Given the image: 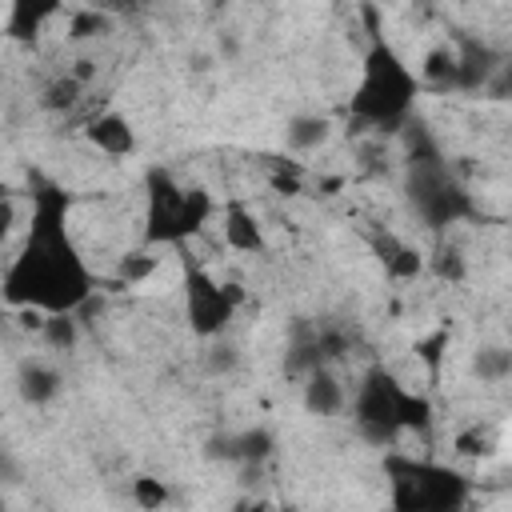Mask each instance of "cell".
Segmentation results:
<instances>
[{
    "mask_svg": "<svg viewBox=\"0 0 512 512\" xmlns=\"http://www.w3.org/2000/svg\"><path fill=\"white\" fill-rule=\"evenodd\" d=\"M284 136H288V148H296V152H312V148H320V144L328 140V120L316 116V112H300V116L288 120Z\"/></svg>",
    "mask_w": 512,
    "mask_h": 512,
    "instance_id": "cell-13",
    "label": "cell"
},
{
    "mask_svg": "<svg viewBox=\"0 0 512 512\" xmlns=\"http://www.w3.org/2000/svg\"><path fill=\"white\" fill-rule=\"evenodd\" d=\"M12 220H16V204H12V196H4V200H0V232H4V236L12 232Z\"/></svg>",
    "mask_w": 512,
    "mask_h": 512,
    "instance_id": "cell-35",
    "label": "cell"
},
{
    "mask_svg": "<svg viewBox=\"0 0 512 512\" xmlns=\"http://www.w3.org/2000/svg\"><path fill=\"white\" fill-rule=\"evenodd\" d=\"M84 136H88V144H96V148L108 152V156H128V152H136V128H132L128 116H120V112H100V116H92L88 128H84Z\"/></svg>",
    "mask_w": 512,
    "mask_h": 512,
    "instance_id": "cell-8",
    "label": "cell"
},
{
    "mask_svg": "<svg viewBox=\"0 0 512 512\" xmlns=\"http://www.w3.org/2000/svg\"><path fill=\"white\" fill-rule=\"evenodd\" d=\"M40 336L48 340V348L68 352V348L76 344V336H80V320H76V312H48V320H44V332H40Z\"/></svg>",
    "mask_w": 512,
    "mask_h": 512,
    "instance_id": "cell-17",
    "label": "cell"
},
{
    "mask_svg": "<svg viewBox=\"0 0 512 512\" xmlns=\"http://www.w3.org/2000/svg\"><path fill=\"white\" fill-rule=\"evenodd\" d=\"M412 204H416V212H420L428 224H436V228H444V224H452V220H460V216L472 212L468 192L448 180L440 156L412 164Z\"/></svg>",
    "mask_w": 512,
    "mask_h": 512,
    "instance_id": "cell-5",
    "label": "cell"
},
{
    "mask_svg": "<svg viewBox=\"0 0 512 512\" xmlns=\"http://www.w3.org/2000/svg\"><path fill=\"white\" fill-rule=\"evenodd\" d=\"M236 512H280V508H276L268 496H248V500L236 504Z\"/></svg>",
    "mask_w": 512,
    "mask_h": 512,
    "instance_id": "cell-33",
    "label": "cell"
},
{
    "mask_svg": "<svg viewBox=\"0 0 512 512\" xmlns=\"http://www.w3.org/2000/svg\"><path fill=\"white\" fill-rule=\"evenodd\" d=\"M428 428H432V400L404 388V400H400V432H428Z\"/></svg>",
    "mask_w": 512,
    "mask_h": 512,
    "instance_id": "cell-19",
    "label": "cell"
},
{
    "mask_svg": "<svg viewBox=\"0 0 512 512\" xmlns=\"http://www.w3.org/2000/svg\"><path fill=\"white\" fill-rule=\"evenodd\" d=\"M80 92H84V84L76 80V76H56L48 88H44V96H40V104L48 108V112H64V108H72L76 100H80Z\"/></svg>",
    "mask_w": 512,
    "mask_h": 512,
    "instance_id": "cell-20",
    "label": "cell"
},
{
    "mask_svg": "<svg viewBox=\"0 0 512 512\" xmlns=\"http://www.w3.org/2000/svg\"><path fill=\"white\" fill-rule=\"evenodd\" d=\"M384 272H388L392 280H412V276H420V272H424V256H420L412 244H404V248L384 264Z\"/></svg>",
    "mask_w": 512,
    "mask_h": 512,
    "instance_id": "cell-25",
    "label": "cell"
},
{
    "mask_svg": "<svg viewBox=\"0 0 512 512\" xmlns=\"http://www.w3.org/2000/svg\"><path fill=\"white\" fill-rule=\"evenodd\" d=\"M108 28H112V20H108L104 8H76L68 16V40H96Z\"/></svg>",
    "mask_w": 512,
    "mask_h": 512,
    "instance_id": "cell-18",
    "label": "cell"
},
{
    "mask_svg": "<svg viewBox=\"0 0 512 512\" xmlns=\"http://www.w3.org/2000/svg\"><path fill=\"white\" fill-rule=\"evenodd\" d=\"M444 352H448V328H432L428 336H420V340H416V356L424 360V368H428L432 376L440 372Z\"/></svg>",
    "mask_w": 512,
    "mask_h": 512,
    "instance_id": "cell-23",
    "label": "cell"
},
{
    "mask_svg": "<svg viewBox=\"0 0 512 512\" xmlns=\"http://www.w3.org/2000/svg\"><path fill=\"white\" fill-rule=\"evenodd\" d=\"M212 216V196L204 188H188V232H200Z\"/></svg>",
    "mask_w": 512,
    "mask_h": 512,
    "instance_id": "cell-29",
    "label": "cell"
},
{
    "mask_svg": "<svg viewBox=\"0 0 512 512\" xmlns=\"http://www.w3.org/2000/svg\"><path fill=\"white\" fill-rule=\"evenodd\" d=\"M152 272H156V256L132 252V256L120 260V280H124V284H140V280H148Z\"/></svg>",
    "mask_w": 512,
    "mask_h": 512,
    "instance_id": "cell-28",
    "label": "cell"
},
{
    "mask_svg": "<svg viewBox=\"0 0 512 512\" xmlns=\"http://www.w3.org/2000/svg\"><path fill=\"white\" fill-rule=\"evenodd\" d=\"M268 452H272V436H268L264 428L236 432V460H240V464H260Z\"/></svg>",
    "mask_w": 512,
    "mask_h": 512,
    "instance_id": "cell-21",
    "label": "cell"
},
{
    "mask_svg": "<svg viewBox=\"0 0 512 512\" xmlns=\"http://www.w3.org/2000/svg\"><path fill=\"white\" fill-rule=\"evenodd\" d=\"M400 248H404V240H396L392 232H372V252L380 256V264H388Z\"/></svg>",
    "mask_w": 512,
    "mask_h": 512,
    "instance_id": "cell-31",
    "label": "cell"
},
{
    "mask_svg": "<svg viewBox=\"0 0 512 512\" xmlns=\"http://www.w3.org/2000/svg\"><path fill=\"white\" fill-rule=\"evenodd\" d=\"M412 100H416V76L408 72V64L396 56L392 44L372 40L360 84L352 92V120L364 128L392 132L412 112Z\"/></svg>",
    "mask_w": 512,
    "mask_h": 512,
    "instance_id": "cell-2",
    "label": "cell"
},
{
    "mask_svg": "<svg viewBox=\"0 0 512 512\" xmlns=\"http://www.w3.org/2000/svg\"><path fill=\"white\" fill-rule=\"evenodd\" d=\"M488 96L492 100H512V56L500 60V68H496V76L488 84Z\"/></svg>",
    "mask_w": 512,
    "mask_h": 512,
    "instance_id": "cell-30",
    "label": "cell"
},
{
    "mask_svg": "<svg viewBox=\"0 0 512 512\" xmlns=\"http://www.w3.org/2000/svg\"><path fill=\"white\" fill-rule=\"evenodd\" d=\"M64 212H68V196L60 188L36 192L32 232L20 248V256L4 272L8 308L76 312L92 296V276L64 232Z\"/></svg>",
    "mask_w": 512,
    "mask_h": 512,
    "instance_id": "cell-1",
    "label": "cell"
},
{
    "mask_svg": "<svg viewBox=\"0 0 512 512\" xmlns=\"http://www.w3.org/2000/svg\"><path fill=\"white\" fill-rule=\"evenodd\" d=\"M184 312H188V328L196 336L212 340L228 328V320L236 316V304H232V296L220 280H212L204 268H188V276H184Z\"/></svg>",
    "mask_w": 512,
    "mask_h": 512,
    "instance_id": "cell-7",
    "label": "cell"
},
{
    "mask_svg": "<svg viewBox=\"0 0 512 512\" xmlns=\"http://www.w3.org/2000/svg\"><path fill=\"white\" fill-rule=\"evenodd\" d=\"M304 408L312 416H336L344 408V384L328 372V368H316L304 376Z\"/></svg>",
    "mask_w": 512,
    "mask_h": 512,
    "instance_id": "cell-11",
    "label": "cell"
},
{
    "mask_svg": "<svg viewBox=\"0 0 512 512\" xmlns=\"http://www.w3.org/2000/svg\"><path fill=\"white\" fill-rule=\"evenodd\" d=\"M400 400H404V388L388 376V372H368L360 392H356V428L364 440L372 444H392L400 436Z\"/></svg>",
    "mask_w": 512,
    "mask_h": 512,
    "instance_id": "cell-4",
    "label": "cell"
},
{
    "mask_svg": "<svg viewBox=\"0 0 512 512\" xmlns=\"http://www.w3.org/2000/svg\"><path fill=\"white\" fill-rule=\"evenodd\" d=\"M472 372H476L484 384H496V380L512 376V348H504V344H484V348L472 356Z\"/></svg>",
    "mask_w": 512,
    "mask_h": 512,
    "instance_id": "cell-15",
    "label": "cell"
},
{
    "mask_svg": "<svg viewBox=\"0 0 512 512\" xmlns=\"http://www.w3.org/2000/svg\"><path fill=\"white\" fill-rule=\"evenodd\" d=\"M432 272L440 276V280H464V256H460V248H452V244H440L436 248V256H432Z\"/></svg>",
    "mask_w": 512,
    "mask_h": 512,
    "instance_id": "cell-26",
    "label": "cell"
},
{
    "mask_svg": "<svg viewBox=\"0 0 512 512\" xmlns=\"http://www.w3.org/2000/svg\"><path fill=\"white\" fill-rule=\"evenodd\" d=\"M16 384H20V396L28 400V404H48V400H56V392H60V372L56 368H48V364H24L20 368V376H16Z\"/></svg>",
    "mask_w": 512,
    "mask_h": 512,
    "instance_id": "cell-12",
    "label": "cell"
},
{
    "mask_svg": "<svg viewBox=\"0 0 512 512\" xmlns=\"http://www.w3.org/2000/svg\"><path fill=\"white\" fill-rule=\"evenodd\" d=\"M384 472L392 484V512H464L468 508V480L456 468L388 452Z\"/></svg>",
    "mask_w": 512,
    "mask_h": 512,
    "instance_id": "cell-3",
    "label": "cell"
},
{
    "mask_svg": "<svg viewBox=\"0 0 512 512\" xmlns=\"http://www.w3.org/2000/svg\"><path fill=\"white\" fill-rule=\"evenodd\" d=\"M460 64H456V48H432L420 64V80L432 88H456Z\"/></svg>",
    "mask_w": 512,
    "mask_h": 512,
    "instance_id": "cell-14",
    "label": "cell"
},
{
    "mask_svg": "<svg viewBox=\"0 0 512 512\" xmlns=\"http://www.w3.org/2000/svg\"><path fill=\"white\" fill-rule=\"evenodd\" d=\"M268 184H272L280 196H296V192H300V168H296V164H288V160H272Z\"/></svg>",
    "mask_w": 512,
    "mask_h": 512,
    "instance_id": "cell-27",
    "label": "cell"
},
{
    "mask_svg": "<svg viewBox=\"0 0 512 512\" xmlns=\"http://www.w3.org/2000/svg\"><path fill=\"white\" fill-rule=\"evenodd\" d=\"M132 500H136V508H144V512H160V508L168 504V488H164V480H156V476H136V480H132Z\"/></svg>",
    "mask_w": 512,
    "mask_h": 512,
    "instance_id": "cell-22",
    "label": "cell"
},
{
    "mask_svg": "<svg viewBox=\"0 0 512 512\" xmlns=\"http://www.w3.org/2000/svg\"><path fill=\"white\" fill-rule=\"evenodd\" d=\"M56 8L52 4H44V8H32V4H24V0H16L12 8H8V36H16V40H32L36 36V28H40V20L44 16H52Z\"/></svg>",
    "mask_w": 512,
    "mask_h": 512,
    "instance_id": "cell-16",
    "label": "cell"
},
{
    "mask_svg": "<svg viewBox=\"0 0 512 512\" xmlns=\"http://www.w3.org/2000/svg\"><path fill=\"white\" fill-rule=\"evenodd\" d=\"M236 368V348L232 344H216L208 356V372H232Z\"/></svg>",
    "mask_w": 512,
    "mask_h": 512,
    "instance_id": "cell-32",
    "label": "cell"
},
{
    "mask_svg": "<svg viewBox=\"0 0 512 512\" xmlns=\"http://www.w3.org/2000/svg\"><path fill=\"white\" fill-rule=\"evenodd\" d=\"M148 228L144 236L152 244H176L188 232V188H180L164 168L148 172V212H144Z\"/></svg>",
    "mask_w": 512,
    "mask_h": 512,
    "instance_id": "cell-6",
    "label": "cell"
},
{
    "mask_svg": "<svg viewBox=\"0 0 512 512\" xmlns=\"http://www.w3.org/2000/svg\"><path fill=\"white\" fill-rule=\"evenodd\" d=\"M68 76H76L80 84H88V80L96 76V60H92V56H80V60L72 64V72H68Z\"/></svg>",
    "mask_w": 512,
    "mask_h": 512,
    "instance_id": "cell-34",
    "label": "cell"
},
{
    "mask_svg": "<svg viewBox=\"0 0 512 512\" xmlns=\"http://www.w3.org/2000/svg\"><path fill=\"white\" fill-rule=\"evenodd\" d=\"M280 512H300V508H296V504H284V508H280Z\"/></svg>",
    "mask_w": 512,
    "mask_h": 512,
    "instance_id": "cell-36",
    "label": "cell"
},
{
    "mask_svg": "<svg viewBox=\"0 0 512 512\" xmlns=\"http://www.w3.org/2000/svg\"><path fill=\"white\" fill-rule=\"evenodd\" d=\"M456 64H460L456 88H464V92H472V88H488L492 76H496V68H500V60H496L484 44H476V40H464V44H460Z\"/></svg>",
    "mask_w": 512,
    "mask_h": 512,
    "instance_id": "cell-9",
    "label": "cell"
},
{
    "mask_svg": "<svg viewBox=\"0 0 512 512\" xmlns=\"http://www.w3.org/2000/svg\"><path fill=\"white\" fill-rule=\"evenodd\" d=\"M224 244L236 252H264V228L240 200H228L224 208Z\"/></svg>",
    "mask_w": 512,
    "mask_h": 512,
    "instance_id": "cell-10",
    "label": "cell"
},
{
    "mask_svg": "<svg viewBox=\"0 0 512 512\" xmlns=\"http://www.w3.org/2000/svg\"><path fill=\"white\" fill-rule=\"evenodd\" d=\"M452 444H456V452H460V456H492V448H496L492 432H488V428H480V424L460 428Z\"/></svg>",
    "mask_w": 512,
    "mask_h": 512,
    "instance_id": "cell-24",
    "label": "cell"
}]
</instances>
